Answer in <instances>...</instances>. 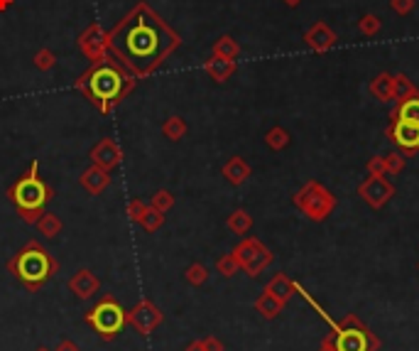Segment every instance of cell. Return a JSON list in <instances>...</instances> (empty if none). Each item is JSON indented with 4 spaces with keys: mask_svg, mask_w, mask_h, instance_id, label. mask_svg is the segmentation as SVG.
Returning a JSON list of instances; mask_svg holds the SVG:
<instances>
[{
    "mask_svg": "<svg viewBox=\"0 0 419 351\" xmlns=\"http://www.w3.org/2000/svg\"><path fill=\"white\" fill-rule=\"evenodd\" d=\"M380 28H382V20L377 18V15H363V18L358 20V30L363 35H368V37L380 32Z\"/></svg>",
    "mask_w": 419,
    "mask_h": 351,
    "instance_id": "cell-34",
    "label": "cell"
},
{
    "mask_svg": "<svg viewBox=\"0 0 419 351\" xmlns=\"http://www.w3.org/2000/svg\"><path fill=\"white\" fill-rule=\"evenodd\" d=\"M66 285H69L71 295H76L79 300H89V297L98 295V290H101V280H98V275L93 270H89V268H79V270L69 278Z\"/></svg>",
    "mask_w": 419,
    "mask_h": 351,
    "instance_id": "cell-14",
    "label": "cell"
},
{
    "mask_svg": "<svg viewBox=\"0 0 419 351\" xmlns=\"http://www.w3.org/2000/svg\"><path fill=\"white\" fill-rule=\"evenodd\" d=\"M392 118L402 123H410V126H419V96L415 94V96H410V99L400 101V106L392 113Z\"/></svg>",
    "mask_w": 419,
    "mask_h": 351,
    "instance_id": "cell-20",
    "label": "cell"
},
{
    "mask_svg": "<svg viewBox=\"0 0 419 351\" xmlns=\"http://www.w3.org/2000/svg\"><path fill=\"white\" fill-rule=\"evenodd\" d=\"M387 138L392 141V145H397L402 153H415L419 150V126H410L392 118L390 128H387Z\"/></svg>",
    "mask_w": 419,
    "mask_h": 351,
    "instance_id": "cell-13",
    "label": "cell"
},
{
    "mask_svg": "<svg viewBox=\"0 0 419 351\" xmlns=\"http://www.w3.org/2000/svg\"><path fill=\"white\" fill-rule=\"evenodd\" d=\"M184 280L189 282L191 287L206 285V280H209V268H206L204 263H191V266L184 270Z\"/></svg>",
    "mask_w": 419,
    "mask_h": 351,
    "instance_id": "cell-28",
    "label": "cell"
},
{
    "mask_svg": "<svg viewBox=\"0 0 419 351\" xmlns=\"http://www.w3.org/2000/svg\"><path fill=\"white\" fill-rule=\"evenodd\" d=\"M417 270H419V263H417Z\"/></svg>",
    "mask_w": 419,
    "mask_h": 351,
    "instance_id": "cell-45",
    "label": "cell"
},
{
    "mask_svg": "<svg viewBox=\"0 0 419 351\" xmlns=\"http://www.w3.org/2000/svg\"><path fill=\"white\" fill-rule=\"evenodd\" d=\"M417 94V89H415V84H412L407 76H395V99H400V101H405V99H410V96H415Z\"/></svg>",
    "mask_w": 419,
    "mask_h": 351,
    "instance_id": "cell-32",
    "label": "cell"
},
{
    "mask_svg": "<svg viewBox=\"0 0 419 351\" xmlns=\"http://www.w3.org/2000/svg\"><path fill=\"white\" fill-rule=\"evenodd\" d=\"M204 71L216 81V84H224V81H229L233 76V71H236V61H233V59H221V56L211 54V59L204 61Z\"/></svg>",
    "mask_w": 419,
    "mask_h": 351,
    "instance_id": "cell-18",
    "label": "cell"
},
{
    "mask_svg": "<svg viewBox=\"0 0 419 351\" xmlns=\"http://www.w3.org/2000/svg\"><path fill=\"white\" fill-rule=\"evenodd\" d=\"M221 174H224L226 182L233 184V187H241V184H245L248 177H250V165H248L241 155H236V157H231L229 162L221 167Z\"/></svg>",
    "mask_w": 419,
    "mask_h": 351,
    "instance_id": "cell-17",
    "label": "cell"
},
{
    "mask_svg": "<svg viewBox=\"0 0 419 351\" xmlns=\"http://www.w3.org/2000/svg\"><path fill=\"white\" fill-rule=\"evenodd\" d=\"M84 322L89 324L103 342H113V339L123 332V327L128 324V309H123V304L113 295H103L101 300L84 314Z\"/></svg>",
    "mask_w": 419,
    "mask_h": 351,
    "instance_id": "cell-6",
    "label": "cell"
},
{
    "mask_svg": "<svg viewBox=\"0 0 419 351\" xmlns=\"http://www.w3.org/2000/svg\"><path fill=\"white\" fill-rule=\"evenodd\" d=\"M184 351H204V344H201V339H194V342L186 344Z\"/></svg>",
    "mask_w": 419,
    "mask_h": 351,
    "instance_id": "cell-41",
    "label": "cell"
},
{
    "mask_svg": "<svg viewBox=\"0 0 419 351\" xmlns=\"http://www.w3.org/2000/svg\"><path fill=\"white\" fill-rule=\"evenodd\" d=\"M89 157H91L93 165H98V167H103V169L111 172V169H116L118 165L123 162V148L118 145L113 138H101V141L91 148Z\"/></svg>",
    "mask_w": 419,
    "mask_h": 351,
    "instance_id": "cell-12",
    "label": "cell"
},
{
    "mask_svg": "<svg viewBox=\"0 0 419 351\" xmlns=\"http://www.w3.org/2000/svg\"><path fill=\"white\" fill-rule=\"evenodd\" d=\"M135 76L113 54L101 61H93L89 69L74 81V86L86 96V101L93 108H98V113H103V116H111L123 103V99L135 89Z\"/></svg>",
    "mask_w": 419,
    "mask_h": 351,
    "instance_id": "cell-2",
    "label": "cell"
},
{
    "mask_svg": "<svg viewBox=\"0 0 419 351\" xmlns=\"http://www.w3.org/2000/svg\"><path fill=\"white\" fill-rule=\"evenodd\" d=\"M35 66H37L40 71H49V69H54V64H56V54L51 49H47V47H42L35 54Z\"/></svg>",
    "mask_w": 419,
    "mask_h": 351,
    "instance_id": "cell-33",
    "label": "cell"
},
{
    "mask_svg": "<svg viewBox=\"0 0 419 351\" xmlns=\"http://www.w3.org/2000/svg\"><path fill=\"white\" fill-rule=\"evenodd\" d=\"M54 351H79V347H76V342H71V339H61Z\"/></svg>",
    "mask_w": 419,
    "mask_h": 351,
    "instance_id": "cell-40",
    "label": "cell"
},
{
    "mask_svg": "<svg viewBox=\"0 0 419 351\" xmlns=\"http://www.w3.org/2000/svg\"><path fill=\"white\" fill-rule=\"evenodd\" d=\"M79 184L86 189V192L91 194V197H98V194H103L108 189V184H111V172L103 167H98V165L91 162V167H86L84 172H81L79 177Z\"/></svg>",
    "mask_w": 419,
    "mask_h": 351,
    "instance_id": "cell-15",
    "label": "cell"
},
{
    "mask_svg": "<svg viewBox=\"0 0 419 351\" xmlns=\"http://www.w3.org/2000/svg\"><path fill=\"white\" fill-rule=\"evenodd\" d=\"M35 351H51V349H47V347H37V349H35Z\"/></svg>",
    "mask_w": 419,
    "mask_h": 351,
    "instance_id": "cell-44",
    "label": "cell"
},
{
    "mask_svg": "<svg viewBox=\"0 0 419 351\" xmlns=\"http://www.w3.org/2000/svg\"><path fill=\"white\" fill-rule=\"evenodd\" d=\"M164 221H167V216L162 214V211H157V209H152V206L147 204V209H145V214H142V219L138 221L140 226H142L147 234H154V231H159L164 226Z\"/></svg>",
    "mask_w": 419,
    "mask_h": 351,
    "instance_id": "cell-27",
    "label": "cell"
},
{
    "mask_svg": "<svg viewBox=\"0 0 419 351\" xmlns=\"http://www.w3.org/2000/svg\"><path fill=\"white\" fill-rule=\"evenodd\" d=\"M54 197V189L40 177V160H32L30 167L8 187V199L15 206L18 216L25 224H37L44 214L47 204Z\"/></svg>",
    "mask_w": 419,
    "mask_h": 351,
    "instance_id": "cell-4",
    "label": "cell"
},
{
    "mask_svg": "<svg viewBox=\"0 0 419 351\" xmlns=\"http://www.w3.org/2000/svg\"><path fill=\"white\" fill-rule=\"evenodd\" d=\"M377 349H380V339L356 314H346L339 322H331L329 334L319 344V351H377Z\"/></svg>",
    "mask_w": 419,
    "mask_h": 351,
    "instance_id": "cell-5",
    "label": "cell"
},
{
    "mask_svg": "<svg viewBox=\"0 0 419 351\" xmlns=\"http://www.w3.org/2000/svg\"><path fill=\"white\" fill-rule=\"evenodd\" d=\"M164 322V312L152 300H140L135 307L128 309V324L142 337H150Z\"/></svg>",
    "mask_w": 419,
    "mask_h": 351,
    "instance_id": "cell-9",
    "label": "cell"
},
{
    "mask_svg": "<svg viewBox=\"0 0 419 351\" xmlns=\"http://www.w3.org/2000/svg\"><path fill=\"white\" fill-rule=\"evenodd\" d=\"M106 44L108 52L140 81L152 76L169 54L179 49L182 37L145 0H140L111 32H106Z\"/></svg>",
    "mask_w": 419,
    "mask_h": 351,
    "instance_id": "cell-1",
    "label": "cell"
},
{
    "mask_svg": "<svg viewBox=\"0 0 419 351\" xmlns=\"http://www.w3.org/2000/svg\"><path fill=\"white\" fill-rule=\"evenodd\" d=\"M392 194H395V187L387 182L385 174H380V177L370 174L368 179H363V182L358 184V197L368 206H372V209H382V206L392 199Z\"/></svg>",
    "mask_w": 419,
    "mask_h": 351,
    "instance_id": "cell-10",
    "label": "cell"
},
{
    "mask_svg": "<svg viewBox=\"0 0 419 351\" xmlns=\"http://www.w3.org/2000/svg\"><path fill=\"white\" fill-rule=\"evenodd\" d=\"M216 270H219V275H224V278H233L238 270H241V266H238L233 251L226 253V256H221L219 261H216Z\"/></svg>",
    "mask_w": 419,
    "mask_h": 351,
    "instance_id": "cell-31",
    "label": "cell"
},
{
    "mask_svg": "<svg viewBox=\"0 0 419 351\" xmlns=\"http://www.w3.org/2000/svg\"><path fill=\"white\" fill-rule=\"evenodd\" d=\"M233 256H236L241 270H245V275H250V278H257L267 266H270L272 261H275L272 251L267 249L262 241L253 239V236L243 239L241 244L233 249Z\"/></svg>",
    "mask_w": 419,
    "mask_h": 351,
    "instance_id": "cell-8",
    "label": "cell"
},
{
    "mask_svg": "<svg viewBox=\"0 0 419 351\" xmlns=\"http://www.w3.org/2000/svg\"><path fill=\"white\" fill-rule=\"evenodd\" d=\"M186 131H189V126H186V121L182 116H169L167 121L162 123V136L172 143L182 141V138L186 136Z\"/></svg>",
    "mask_w": 419,
    "mask_h": 351,
    "instance_id": "cell-25",
    "label": "cell"
},
{
    "mask_svg": "<svg viewBox=\"0 0 419 351\" xmlns=\"http://www.w3.org/2000/svg\"><path fill=\"white\" fill-rule=\"evenodd\" d=\"M8 270L25 290L37 292L59 273V261H56L40 241L30 239L28 244L8 261Z\"/></svg>",
    "mask_w": 419,
    "mask_h": 351,
    "instance_id": "cell-3",
    "label": "cell"
},
{
    "mask_svg": "<svg viewBox=\"0 0 419 351\" xmlns=\"http://www.w3.org/2000/svg\"><path fill=\"white\" fill-rule=\"evenodd\" d=\"M370 91H372V96H375V99L392 101V99H395V76H390V74L375 76V79H372V84H370Z\"/></svg>",
    "mask_w": 419,
    "mask_h": 351,
    "instance_id": "cell-22",
    "label": "cell"
},
{
    "mask_svg": "<svg viewBox=\"0 0 419 351\" xmlns=\"http://www.w3.org/2000/svg\"><path fill=\"white\" fill-rule=\"evenodd\" d=\"M368 174H375V177H380V174H385V162H382V157H372L368 162Z\"/></svg>",
    "mask_w": 419,
    "mask_h": 351,
    "instance_id": "cell-39",
    "label": "cell"
},
{
    "mask_svg": "<svg viewBox=\"0 0 419 351\" xmlns=\"http://www.w3.org/2000/svg\"><path fill=\"white\" fill-rule=\"evenodd\" d=\"M299 3H302V0H284V5H289V8H297Z\"/></svg>",
    "mask_w": 419,
    "mask_h": 351,
    "instance_id": "cell-43",
    "label": "cell"
},
{
    "mask_svg": "<svg viewBox=\"0 0 419 351\" xmlns=\"http://www.w3.org/2000/svg\"><path fill=\"white\" fill-rule=\"evenodd\" d=\"M255 309H257V314H260V317L275 319L277 314L284 309V302H279L275 295H270L267 290H262L260 295H257V300H255Z\"/></svg>",
    "mask_w": 419,
    "mask_h": 351,
    "instance_id": "cell-21",
    "label": "cell"
},
{
    "mask_svg": "<svg viewBox=\"0 0 419 351\" xmlns=\"http://www.w3.org/2000/svg\"><path fill=\"white\" fill-rule=\"evenodd\" d=\"M304 42H307L314 52H326V49H331L336 44V32L329 28V25L317 23V25H312V28L307 30V35H304Z\"/></svg>",
    "mask_w": 419,
    "mask_h": 351,
    "instance_id": "cell-16",
    "label": "cell"
},
{
    "mask_svg": "<svg viewBox=\"0 0 419 351\" xmlns=\"http://www.w3.org/2000/svg\"><path fill=\"white\" fill-rule=\"evenodd\" d=\"M265 290L270 292V295H275L279 302L287 304L289 297H292L294 292H297V282H294L289 275H284V273H277V275L272 278V280L265 285Z\"/></svg>",
    "mask_w": 419,
    "mask_h": 351,
    "instance_id": "cell-19",
    "label": "cell"
},
{
    "mask_svg": "<svg viewBox=\"0 0 419 351\" xmlns=\"http://www.w3.org/2000/svg\"><path fill=\"white\" fill-rule=\"evenodd\" d=\"M265 143H267V148H270V150L279 153V150H284V148L289 145V133L284 131L282 126H275V128H270V131L265 133Z\"/></svg>",
    "mask_w": 419,
    "mask_h": 351,
    "instance_id": "cell-29",
    "label": "cell"
},
{
    "mask_svg": "<svg viewBox=\"0 0 419 351\" xmlns=\"http://www.w3.org/2000/svg\"><path fill=\"white\" fill-rule=\"evenodd\" d=\"M150 206L162 211V214H167V211L174 206V194L169 192V189H157V192L152 194V199H150Z\"/></svg>",
    "mask_w": 419,
    "mask_h": 351,
    "instance_id": "cell-30",
    "label": "cell"
},
{
    "mask_svg": "<svg viewBox=\"0 0 419 351\" xmlns=\"http://www.w3.org/2000/svg\"><path fill=\"white\" fill-rule=\"evenodd\" d=\"M76 47H79V52L86 56V59H91V64L93 61H101V59H106V56H111L108 44H106V32H103L96 23H91L89 28L79 35Z\"/></svg>",
    "mask_w": 419,
    "mask_h": 351,
    "instance_id": "cell-11",
    "label": "cell"
},
{
    "mask_svg": "<svg viewBox=\"0 0 419 351\" xmlns=\"http://www.w3.org/2000/svg\"><path fill=\"white\" fill-rule=\"evenodd\" d=\"M35 226H37L40 236H44V239H54V236H59L61 229H64V224H61L59 214H51V211H44V214L40 216V221Z\"/></svg>",
    "mask_w": 419,
    "mask_h": 351,
    "instance_id": "cell-23",
    "label": "cell"
},
{
    "mask_svg": "<svg viewBox=\"0 0 419 351\" xmlns=\"http://www.w3.org/2000/svg\"><path fill=\"white\" fill-rule=\"evenodd\" d=\"M211 52H214V56H221V59H233V61H236V56L241 54V44H238L233 37H229V35H224V37H219L214 42Z\"/></svg>",
    "mask_w": 419,
    "mask_h": 351,
    "instance_id": "cell-26",
    "label": "cell"
},
{
    "mask_svg": "<svg viewBox=\"0 0 419 351\" xmlns=\"http://www.w3.org/2000/svg\"><path fill=\"white\" fill-rule=\"evenodd\" d=\"M382 162H385V174H400L405 169V157L397 153L382 155Z\"/></svg>",
    "mask_w": 419,
    "mask_h": 351,
    "instance_id": "cell-35",
    "label": "cell"
},
{
    "mask_svg": "<svg viewBox=\"0 0 419 351\" xmlns=\"http://www.w3.org/2000/svg\"><path fill=\"white\" fill-rule=\"evenodd\" d=\"M294 206L304 211L312 221H324L336 209V197L331 189H326L319 182H307L297 194H294Z\"/></svg>",
    "mask_w": 419,
    "mask_h": 351,
    "instance_id": "cell-7",
    "label": "cell"
},
{
    "mask_svg": "<svg viewBox=\"0 0 419 351\" xmlns=\"http://www.w3.org/2000/svg\"><path fill=\"white\" fill-rule=\"evenodd\" d=\"M201 344H204V351H226L224 342H221L219 337H214V334H209V337L201 339Z\"/></svg>",
    "mask_w": 419,
    "mask_h": 351,
    "instance_id": "cell-37",
    "label": "cell"
},
{
    "mask_svg": "<svg viewBox=\"0 0 419 351\" xmlns=\"http://www.w3.org/2000/svg\"><path fill=\"white\" fill-rule=\"evenodd\" d=\"M392 10L397 15H407L415 10V0H392Z\"/></svg>",
    "mask_w": 419,
    "mask_h": 351,
    "instance_id": "cell-38",
    "label": "cell"
},
{
    "mask_svg": "<svg viewBox=\"0 0 419 351\" xmlns=\"http://www.w3.org/2000/svg\"><path fill=\"white\" fill-rule=\"evenodd\" d=\"M15 5V0H0V13H5V10H10Z\"/></svg>",
    "mask_w": 419,
    "mask_h": 351,
    "instance_id": "cell-42",
    "label": "cell"
},
{
    "mask_svg": "<svg viewBox=\"0 0 419 351\" xmlns=\"http://www.w3.org/2000/svg\"><path fill=\"white\" fill-rule=\"evenodd\" d=\"M145 209H147V204L145 201H140V199H130L128 201V216H130V221H138L142 219V214H145Z\"/></svg>",
    "mask_w": 419,
    "mask_h": 351,
    "instance_id": "cell-36",
    "label": "cell"
},
{
    "mask_svg": "<svg viewBox=\"0 0 419 351\" xmlns=\"http://www.w3.org/2000/svg\"><path fill=\"white\" fill-rule=\"evenodd\" d=\"M226 226H229V231H233L236 236H245L248 231L253 229V216L248 214L245 209H236V211H231V216L226 219Z\"/></svg>",
    "mask_w": 419,
    "mask_h": 351,
    "instance_id": "cell-24",
    "label": "cell"
}]
</instances>
